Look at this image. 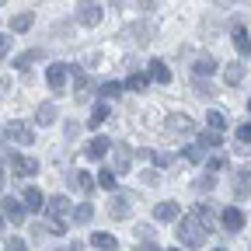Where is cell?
<instances>
[{
  "label": "cell",
  "mask_w": 251,
  "mask_h": 251,
  "mask_svg": "<svg viewBox=\"0 0 251 251\" xmlns=\"http://www.w3.org/2000/svg\"><path fill=\"white\" fill-rule=\"evenodd\" d=\"M206 122H209V129H216V133H224V126H227V115H224V112H213V108H209Z\"/></svg>",
  "instance_id": "obj_27"
},
{
  "label": "cell",
  "mask_w": 251,
  "mask_h": 251,
  "mask_svg": "<svg viewBox=\"0 0 251 251\" xmlns=\"http://www.w3.org/2000/svg\"><path fill=\"white\" fill-rule=\"evenodd\" d=\"M147 84H150L147 74H133V77H129V87H133V91H147Z\"/></svg>",
  "instance_id": "obj_37"
},
{
  "label": "cell",
  "mask_w": 251,
  "mask_h": 251,
  "mask_svg": "<svg viewBox=\"0 0 251 251\" xmlns=\"http://www.w3.org/2000/svg\"><path fill=\"white\" fill-rule=\"evenodd\" d=\"M56 115H59V112H56V105H49V101L35 108V122H39V126H52V122H56Z\"/></svg>",
  "instance_id": "obj_20"
},
{
  "label": "cell",
  "mask_w": 251,
  "mask_h": 251,
  "mask_svg": "<svg viewBox=\"0 0 251 251\" xmlns=\"http://www.w3.org/2000/svg\"><path fill=\"white\" fill-rule=\"evenodd\" d=\"M129 164H133L129 150H126V147H115V171H129Z\"/></svg>",
  "instance_id": "obj_25"
},
{
  "label": "cell",
  "mask_w": 251,
  "mask_h": 251,
  "mask_svg": "<svg viewBox=\"0 0 251 251\" xmlns=\"http://www.w3.org/2000/svg\"><path fill=\"white\" fill-rule=\"evenodd\" d=\"M94 185H101V188H108V192H112V188H115V175L101 168V171H98V178H94Z\"/></svg>",
  "instance_id": "obj_32"
},
{
  "label": "cell",
  "mask_w": 251,
  "mask_h": 251,
  "mask_svg": "<svg viewBox=\"0 0 251 251\" xmlns=\"http://www.w3.org/2000/svg\"><path fill=\"white\" fill-rule=\"evenodd\" d=\"M234 196H237L241 202L251 196V168H241V171H237V178H234Z\"/></svg>",
  "instance_id": "obj_12"
},
{
  "label": "cell",
  "mask_w": 251,
  "mask_h": 251,
  "mask_svg": "<svg viewBox=\"0 0 251 251\" xmlns=\"http://www.w3.org/2000/svg\"><path fill=\"white\" fill-rule=\"evenodd\" d=\"M21 206H28V209H42V206H46V199H42V192H39L35 185H28V188H25V199H21Z\"/></svg>",
  "instance_id": "obj_19"
},
{
  "label": "cell",
  "mask_w": 251,
  "mask_h": 251,
  "mask_svg": "<svg viewBox=\"0 0 251 251\" xmlns=\"http://www.w3.org/2000/svg\"><path fill=\"white\" fill-rule=\"evenodd\" d=\"M220 224H224V230H230V234H241L244 230V213L237 206H227L224 213H220Z\"/></svg>",
  "instance_id": "obj_7"
},
{
  "label": "cell",
  "mask_w": 251,
  "mask_h": 251,
  "mask_svg": "<svg viewBox=\"0 0 251 251\" xmlns=\"http://www.w3.org/2000/svg\"><path fill=\"white\" fill-rule=\"evenodd\" d=\"M237 143H251V122L237 126Z\"/></svg>",
  "instance_id": "obj_39"
},
{
  "label": "cell",
  "mask_w": 251,
  "mask_h": 251,
  "mask_svg": "<svg viewBox=\"0 0 251 251\" xmlns=\"http://www.w3.org/2000/svg\"><path fill=\"white\" fill-rule=\"evenodd\" d=\"M185 157H188V164H202V161H206V150L196 143V147H188V150H185Z\"/></svg>",
  "instance_id": "obj_31"
},
{
  "label": "cell",
  "mask_w": 251,
  "mask_h": 251,
  "mask_svg": "<svg viewBox=\"0 0 251 251\" xmlns=\"http://www.w3.org/2000/svg\"><path fill=\"white\" fill-rule=\"evenodd\" d=\"M0 234H4V216H0Z\"/></svg>",
  "instance_id": "obj_46"
},
{
  "label": "cell",
  "mask_w": 251,
  "mask_h": 251,
  "mask_svg": "<svg viewBox=\"0 0 251 251\" xmlns=\"http://www.w3.org/2000/svg\"><path fill=\"white\" fill-rule=\"evenodd\" d=\"M98 94H105V98H119V94H122V84H119V80H105V84L98 87Z\"/></svg>",
  "instance_id": "obj_29"
},
{
  "label": "cell",
  "mask_w": 251,
  "mask_h": 251,
  "mask_svg": "<svg viewBox=\"0 0 251 251\" xmlns=\"http://www.w3.org/2000/svg\"><path fill=\"white\" fill-rule=\"evenodd\" d=\"M216 251H224V248H216Z\"/></svg>",
  "instance_id": "obj_50"
},
{
  "label": "cell",
  "mask_w": 251,
  "mask_h": 251,
  "mask_svg": "<svg viewBox=\"0 0 251 251\" xmlns=\"http://www.w3.org/2000/svg\"><path fill=\"white\" fill-rule=\"evenodd\" d=\"M7 49H11V39H7V35H0V56H4Z\"/></svg>",
  "instance_id": "obj_43"
},
{
  "label": "cell",
  "mask_w": 251,
  "mask_h": 251,
  "mask_svg": "<svg viewBox=\"0 0 251 251\" xmlns=\"http://www.w3.org/2000/svg\"><path fill=\"white\" fill-rule=\"evenodd\" d=\"M206 164H209V175H216V171H220V168H224L227 161H224V157H220V153H216V157H209V161H206Z\"/></svg>",
  "instance_id": "obj_41"
},
{
  "label": "cell",
  "mask_w": 251,
  "mask_h": 251,
  "mask_svg": "<svg viewBox=\"0 0 251 251\" xmlns=\"http://www.w3.org/2000/svg\"><path fill=\"white\" fill-rule=\"evenodd\" d=\"M4 140H11L18 147H28V143H35V133H31L25 122H7L4 126Z\"/></svg>",
  "instance_id": "obj_2"
},
{
  "label": "cell",
  "mask_w": 251,
  "mask_h": 251,
  "mask_svg": "<svg viewBox=\"0 0 251 251\" xmlns=\"http://www.w3.org/2000/svg\"><path fill=\"white\" fill-rule=\"evenodd\" d=\"M220 143H224V136H220L216 129H206V133L199 136V147H202V150H209V147H220Z\"/></svg>",
  "instance_id": "obj_26"
},
{
  "label": "cell",
  "mask_w": 251,
  "mask_h": 251,
  "mask_svg": "<svg viewBox=\"0 0 251 251\" xmlns=\"http://www.w3.org/2000/svg\"><path fill=\"white\" fill-rule=\"evenodd\" d=\"M150 161H153V168H171V164H175V157H171V153H157V150H153V153H150Z\"/></svg>",
  "instance_id": "obj_35"
},
{
  "label": "cell",
  "mask_w": 251,
  "mask_h": 251,
  "mask_svg": "<svg viewBox=\"0 0 251 251\" xmlns=\"http://www.w3.org/2000/svg\"><path fill=\"white\" fill-rule=\"evenodd\" d=\"M67 63H49L46 67V84L52 87V91H63V84H67Z\"/></svg>",
  "instance_id": "obj_8"
},
{
  "label": "cell",
  "mask_w": 251,
  "mask_h": 251,
  "mask_svg": "<svg viewBox=\"0 0 251 251\" xmlns=\"http://www.w3.org/2000/svg\"><path fill=\"white\" fill-rule=\"evenodd\" d=\"M192 216L202 224V230H206V234L216 227V216H213V209H209V206H196V213H192Z\"/></svg>",
  "instance_id": "obj_23"
},
{
  "label": "cell",
  "mask_w": 251,
  "mask_h": 251,
  "mask_svg": "<svg viewBox=\"0 0 251 251\" xmlns=\"http://www.w3.org/2000/svg\"><path fill=\"white\" fill-rule=\"evenodd\" d=\"M74 84H77V101H91V94L98 91V87H94V80H91L84 70H74Z\"/></svg>",
  "instance_id": "obj_9"
},
{
  "label": "cell",
  "mask_w": 251,
  "mask_h": 251,
  "mask_svg": "<svg viewBox=\"0 0 251 251\" xmlns=\"http://www.w3.org/2000/svg\"><path fill=\"white\" fill-rule=\"evenodd\" d=\"M108 119V105H94V112H91V122L87 126H101Z\"/></svg>",
  "instance_id": "obj_34"
},
{
  "label": "cell",
  "mask_w": 251,
  "mask_h": 251,
  "mask_svg": "<svg viewBox=\"0 0 251 251\" xmlns=\"http://www.w3.org/2000/svg\"><path fill=\"white\" fill-rule=\"evenodd\" d=\"M39 56H42V49H28L25 56H18V63H14V67H18V70H25V67H28V63H35Z\"/></svg>",
  "instance_id": "obj_33"
},
{
  "label": "cell",
  "mask_w": 251,
  "mask_h": 251,
  "mask_svg": "<svg viewBox=\"0 0 251 251\" xmlns=\"http://www.w3.org/2000/svg\"><path fill=\"white\" fill-rule=\"evenodd\" d=\"M74 188H77L80 196H91V192H94L98 185H94V178H91L87 171H74Z\"/></svg>",
  "instance_id": "obj_18"
},
{
  "label": "cell",
  "mask_w": 251,
  "mask_h": 251,
  "mask_svg": "<svg viewBox=\"0 0 251 251\" xmlns=\"http://www.w3.org/2000/svg\"><path fill=\"white\" fill-rule=\"evenodd\" d=\"M248 112H251V101H248Z\"/></svg>",
  "instance_id": "obj_48"
},
{
  "label": "cell",
  "mask_w": 251,
  "mask_h": 251,
  "mask_svg": "<svg viewBox=\"0 0 251 251\" xmlns=\"http://www.w3.org/2000/svg\"><path fill=\"white\" fill-rule=\"evenodd\" d=\"M216 70H220V67H216V59H209V56L196 63V77H213Z\"/></svg>",
  "instance_id": "obj_24"
},
{
  "label": "cell",
  "mask_w": 251,
  "mask_h": 251,
  "mask_svg": "<svg viewBox=\"0 0 251 251\" xmlns=\"http://www.w3.org/2000/svg\"><path fill=\"white\" fill-rule=\"evenodd\" d=\"M67 251H77V244H74V248H67Z\"/></svg>",
  "instance_id": "obj_47"
},
{
  "label": "cell",
  "mask_w": 251,
  "mask_h": 251,
  "mask_svg": "<svg viewBox=\"0 0 251 251\" xmlns=\"http://www.w3.org/2000/svg\"><path fill=\"white\" fill-rule=\"evenodd\" d=\"M108 213H112L115 220H126V216H129V196H115L112 206H108Z\"/></svg>",
  "instance_id": "obj_21"
},
{
  "label": "cell",
  "mask_w": 251,
  "mask_h": 251,
  "mask_svg": "<svg viewBox=\"0 0 251 251\" xmlns=\"http://www.w3.org/2000/svg\"><path fill=\"white\" fill-rule=\"evenodd\" d=\"M178 202H171V199H164V202H157V209H153V220L157 224H171V220H178Z\"/></svg>",
  "instance_id": "obj_10"
},
{
  "label": "cell",
  "mask_w": 251,
  "mask_h": 251,
  "mask_svg": "<svg viewBox=\"0 0 251 251\" xmlns=\"http://www.w3.org/2000/svg\"><path fill=\"white\" fill-rule=\"evenodd\" d=\"M31 21H35L31 14H14V18H11V28H14V31H28Z\"/></svg>",
  "instance_id": "obj_30"
},
{
  "label": "cell",
  "mask_w": 251,
  "mask_h": 251,
  "mask_svg": "<svg viewBox=\"0 0 251 251\" xmlns=\"http://www.w3.org/2000/svg\"><path fill=\"white\" fill-rule=\"evenodd\" d=\"M4 185H7V181H4V171H0V192H4Z\"/></svg>",
  "instance_id": "obj_45"
},
{
  "label": "cell",
  "mask_w": 251,
  "mask_h": 251,
  "mask_svg": "<svg viewBox=\"0 0 251 251\" xmlns=\"http://www.w3.org/2000/svg\"><path fill=\"white\" fill-rule=\"evenodd\" d=\"M244 74H248V70H244L241 59H234V63H227V67H224V80H227L230 87H237V84L244 80Z\"/></svg>",
  "instance_id": "obj_15"
},
{
  "label": "cell",
  "mask_w": 251,
  "mask_h": 251,
  "mask_svg": "<svg viewBox=\"0 0 251 251\" xmlns=\"http://www.w3.org/2000/svg\"><path fill=\"white\" fill-rule=\"evenodd\" d=\"M7 164H11V171L21 175V178H31V175L39 171V161H31V157H21V153H7Z\"/></svg>",
  "instance_id": "obj_4"
},
{
  "label": "cell",
  "mask_w": 251,
  "mask_h": 251,
  "mask_svg": "<svg viewBox=\"0 0 251 251\" xmlns=\"http://www.w3.org/2000/svg\"><path fill=\"white\" fill-rule=\"evenodd\" d=\"M4 251H28V248H25V241H21V237H7Z\"/></svg>",
  "instance_id": "obj_40"
},
{
  "label": "cell",
  "mask_w": 251,
  "mask_h": 251,
  "mask_svg": "<svg viewBox=\"0 0 251 251\" xmlns=\"http://www.w3.org/2000/svg\"><path fill=\"white\" fill-rule=\"evenodd\" d=\"M70 216H74V224H91V220H94V206L91 202H80V206L70 209Z\"/></svg>",
  "instance_id": "obj_22"
},
{
  "label": "cell",
  "mask_w": 251,
  "mask_h": 251,
  "mask_svg": "<svg viewBox=\"0 0 251 251\" xmlns=\"http://www.w3.org/2000/svg\"><path fill=\"white\" fill-rule=\"evenodd\" d=\"M196 188H199V192H209V188H216V175H202V178H196Z\"/></svg>",
  "instance_id": "obj_36"
},
{
  "label": "cell",
  "mask_w": 251,
  "mask_h": 251,
  "mask_svg": "<svg viewBox=\"0 0 251 251\" xmlns=\"http://www.w3.org/2000/svg\"><path fill=\"white\" fill-rule=\"evenodd\" d=\"M234 49H237L241 56H251V39H248V31H244L241 21H234Z\"/></svg>",
  "instance_id": "obj_16"
},
{
  "label": "cell",
  "mask_w": 251,
  "mask_h": 251,
  "mask_svg": "<svg viewBox=\"0 0 251 251\" xmlns=\"http://www.w3.org/2000/svg\"><path fill=\"white\" fill-rule=\"evenodd\" d=\"M196 122L188 115H168V136H192Z\"/></svg>",
  "instance_id": "obj_6"
},
{
  "label": "cell",
  "mask_w": 251,
  "mask_h": 251,
  "mask_svg": "<svg viewBox=\"0 0 251 251\" xmlns=\"http://www.w3.org/2000/svg\"><path fill=\"white\" fill-rule=\"evenodd\" d=\"M91 248H98V251H115L119 241H115V234H108V230H94V234H91Z\"/></svg>",
  "instance_id": "obj_13"
},
{
  "label": "cell",
  "mask_w": 251,
  "mask_h": 251,
  "mask_svg": "<svg viewBox=\"0 0 251 251\" xmlns=\"http://www.w3.org/2000/svg\"><path fill=\"white\" fill-rule=\"evenodd\" d=\"M46 216H59V220H67L70 216V199L67 196H52L46 202Z\"/></svg>",
  "instance_id": "obj_11"
},
{
  "label": "cell",
  "mask_w": 251,
  "mask_h": 251,
  "mask_svg": "<svg viewBox=\"0 0 251 251\" xmlns=\"http://www.w3.org/2000/svg\"><path fill=\"white\" fill-rule=\"evenodd\" d=\"M42 230H49V234H63V230H67V220H59V216H46Z\"/></svg>",
  "instance_id": "obj_28"
},
{
  "label": "cell",
  "mask_w": 251,
  "mask_h": 251,
  "mask_svg": "<svg viewBox=\"0 0 251 251\" xmlns=\"http://www.w3.org/2000/svg\"><path fill=\"white\" fill-rule=\"evenodd\" d=\"M202 241H206V230H202V224L192 213L185 220H178V244L181 248H202Z\"/></svg>",
  "instance_id": "obj_1"
},
{
  "label": "cell",
  "mask_w": 251,
  "mask_h": 251,
  "mask_svg": "<svg viewBox=\"0 0 251 251\" xmlns=\"http://www.w3.org/2000/svg\"><path fill=\"white\" fill-rule=\"evenodd\" d=\"M74 11H77V21L87 25V28H94V25L101 21V4H94V0H80Z\"/></svg>",
  "instance_id": "obj_3"
},
{
  "label": "cell",
  "mask_w": 251,
  "mask_h": 251,
  "mask_svg": "<svg viewBox=\"0 0 251 251\" xmlns=\"http://www.w3.org/2000/svg\"><path fill=\"white\" fill-rule=\"evenodd\" d=\"M0 4H7V0H0Z\"/></svg>",
  "instance_id": "obj_49"
},
{
  "label": "cell",
  "mask_w": 251,
  "mask_h": 251,
  "mask_svg": "<svg viewBox=\"0 0 251 251\" xmlns=\"http://www.w3.org/2000/svg\"><path fill=\"white\" fill-rule=\"evenodd\" d=\"M0 209H4V213H0V216H4V220H11V224H25V206L14 199V196H4V199H0Z\"/></svg>",
  "instance_id": "obj_5"
},
{
  "label": "cell",
  "mask_w": 251,
  "mask_h": 251,
  "mask_svg": "<svg viewBox=\"0 0 251 251\" xmlns=\"http://www.w3.org/2000/svg\"><path fill=\"white\" fill-rule=\"evenodd\" d=\"M175 251H181V248H175Z\"/></svg>",
  "instance_id": "obj_51"
},
{
  "label": "cell",
  "mask_w": 251,
  "mask_h": 251,
  "mask_svg": "<svg viewBox=\"0 0 251 251\" xmlns=\"http://www.w3.org/2000/svg\"><path fill=\"white\" fill-rule=\"evenodd\" d=\"M136 251H161V248H157V244H140Z\"/></svg>",
  "instance_id": "obj_44"
},
{
  "label": "cell",
  "mask_w": 251,
  "mask_h": 251,
  "mask_svg": "<svg viewBox=\"0 0 251 251\" xmlns=\"http://www.w3.org/2000/svg\"><path fill=\"white\" fill-rule=\"evenodd\" d=\"M108 150H112V143H108L105 136H94V140H91V143L84 147V153L91 157V161H101V157H105Z\"/></svg>",
  "instance_id": "obj_14"
},
{
  "label": "cell",
  "mask_w": 251,
  "mask_h": 251,
  "mask_svg": "<svg viewBox=\"0 0 251 251\" xmlns=\"http://www.w3.org/2000/svg\"><path fill=\"white\" fill-rule=\"evenodd\" d=\"M147 77H150V80H157V84H168V80H171V70H168V63L153 59L150 67H147Z\"/></svg>",
  "instance_id": "obj_17"
},
{
  "label": "cell",
  "mask_w": 251,
  "mask_h": 251,
  "mask_svg": "<svg viewBox=\"0 0 251 251\" xmlns=\"http://www.w3.org/2000/svg\"><path fill=\"white\" fill-rule=\"evenodd\" d=\"M136 237H140L143 244H153V230H150V227H136Z\"/></svg>",
  "instance_id": "obj_42"
},
{
  "label": "cell",
  "mask_w": 251,
  "mask_h": 251,
  "mask_svg": "<svg viewBox=\"0 0 251 251\" xmlns=\"http://www.w3.org/2000/svg\"><path fill=\"white\" fill-rule=\"evenodd\" d=\"M129 31H133L136 39H150V35H153V28H150V25H133Z\"/></svg>",
  "instance_id": "obj_38"
}]
</instances>
